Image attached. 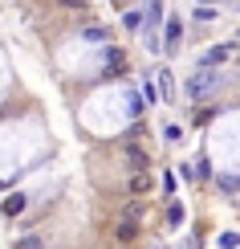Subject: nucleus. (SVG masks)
<instances>
[{"label":"nucleus","mask_w":240,"mask_h":249,"mask_svg":"<svg viewBox=\"0 0 240 249\" xmlns=\"http://www.w3.org/2000/svg\"><path fill=\"white\" fill-rule=\"evenodd\" d=\"M57 4H65V8H86V0H57Z\"/></svg>","instance_id":"4468645a"},{"label":"nucleus","mask_w":240,"mask_h":249,"mask_svg":"<svg viewBox=\"0 0 240 249\" xmlns=\"http://www.w3.org/2000/svg\"><path fill=\"white\" fill-rule=\"evenodd\" d=\"M16 249H45V241H41V237H20Z\"/></svg>","instance_id":"1a4fd4ad"},{"label":"nucleus","mask_w":240,"mask_h":249,"mask_svg":"<svg viewBox=\"0 0 240 249\" xmlns=\"http://www.w3.org/2000/svg\"><path fill=\"white\" fill-rule=\"evenodd\" d=\"M195 20H216V13L208 4H200V8H195Z\"/></svg>","instance_id":"ddd939ff"},{"label":"nucleus","mask_w":240,"mask_h":249,"mask_svg":"<svg viewBox=\"0 0 240 249\" xmlns=\"http://www.w3.org/2000/svg\"><path fill=\"white\" fill-rule=\"evenodd\" d=\"M167 221H171V225L183 221V209H179V204H171V209H167Z\"/></svg>","instance_id":"f8f14e48"},{"label":"nucleus","mask_w":240,"mask_h":249,"mask_svg":"<svg viewBox=\"0 0 240 249\" xmlns=\"http://www.w3.org/2000/svg\"><path fill=\"white\" fill-rule=\"evenodd\" d=\"M155 249H163V245H155Z\"/></svg>","instance_id":"a211bd4d"},{"label":"nucleus","mask_w":240,"mask_h":249,"mask_svg":"<svg viewBox=\"0 0 240 249\" xmlns=\"http://www.w3.org/2000/svg\"><path fill=\"white\" fill-rule=\"evenodd\" d=\"M0 192H4V180H0Z\"/></svg>","instance_id":"dca6fc26"},{"label":"nucleus","mask_w":240,"mask_h":249,"mask_svg":"<svg viewBox=\"0 0 240 249\" xmlns=\"http://www.w3.org/2000/svg\"><path fill=\"white\" fill-rule=\"evenodd\" d=\"M13 213H25V196H8L4 200V216H13Z\"/></svg>","instance_id":"0eeeda50"},{"label":"nucleus","mask_w":240,"mask_h":249,"mask_svg":"<svg viewBox=\"0 0 240 249\" xmlns=\"http://www.w3.org/2000/svg\"><path fill=\"white\" fill-rule=\"evenodd\" d=\"M155 82H159V98L163 102H175V78H171V70H159Z\"/></svg>","instance_id":"39448f33"},{"label":"nucleus","mask_w":240,"mask_h":249,"mask_svg":"<svg viewBox=\"0 0 240 249\" xmlns=\"http://www.w3.org/2000/svg\"><path fill=\"white\" fill-rule=\"evenodd\" d=\"M200 4H212V0H200Z\"/></svg>","instance_id":"f3484780"},{"label":"nucleus","mask_w":240,"mask_h":249,"mask_svg":"<svg viewBox=\"0 0 240 249\" xmlns=\"http://www.w3.org/2000/svg\"><path fill=\"white\" fill-rule=\"evenodd\" d=\"M122 151H127V163L134 172H147V147H143V143H127Z\"/></svg>","instance_id":"20e7f679"},{"label":"nucleus","mask_w":240,"mask_h":249,"mask_svg":"<svg viewBox=\"0 0 240 249\" xmlns=\"http://www.w3.org/2000/svg\"><path fill=\"white\" fill-rule=\"evenodd\" d=\"M216 90H220V74H216V70H200V74L187 78V98H192V102L212 98Z\"/></svg>","instance_id":"f257e3e1"},{"label":"nucleus","mask_w":240,"mask_h":249,"mask_svg":"<svg viewBox=\"0 0 240 249\" xmlns=\"http://www.w3.org/2000/svg\"><path fill=\"white\" fill-rule=\"evenodd\" d=\"M183 41V20H167V37L159 41V49H167V53H175Z\"/></svg>","instance_id":"7ed1b4c3"},{"label":"nucleus","mask_w":240,"mask_h":249,"mask_svg":"<svg viewBox=\"0 0 240 249\" xmlns=\"http://www.w3.org/2000/svg\"><path fill=\"white\" fill-rule=\"evenodd\" d=\"M127 188H130L134 196H143V192H151V188H155V184H151V172H134V176H130V184H127Z\"/></svg>","instance_id":"423d86ee"},{"label":"nucleus","mask_w":240,"mask_h":249,"mask_svg":"<svg viewBox=\"0 0 240 249\" xmlns=\"http://www.w3.org/2000/svg\"><path fill=\"white\" fill-rule=\"evenodd\" d=\"M122 25H127L130 33H139V29H143V17H139V13H127V20H122Z\"/></svg>","instance_id":"9b49d317"},{"label":"nucleus","mask_w":240,"mask_h":249,"mask_svg":"<svg viewBox=\"0 0 240 249\" xmlns=\"http://www.w3.org/2000/svg\"><path fill=\"white\" fill-rule=\"evenodd\" d=\"M224 188V196H236V176H220V180H216Z\"/></svg>","instance_id":"6e6552de"},{"label":"nucleus","mask_w":240,"mask_h":249,"mask_svg":"<svg viewBox=\"0 0 240 249\" xmlns=\"http://www.w3.org/2000/svg\"><path fill=\"white\" fill-rule=\"evenodd\" d=\"M232 53H236V41H228V45H212V49H208V53L200 57V66H204V70H212V66H224V61L232 57Z\"/></svg>","instance_id":"f03ea898"},{"label":"nucleus","mask_w":240,"mask_h":249,"mask_svg":"<svg viewBox=\"0 0 240 249\" xmlns=\"http://www.w3.org/2000/svg\"><path fill=\"white\" fill-rule=\"evenodd\" d=\"M114 4H118V8H122V4H130V0H114Z\"/></svg>","instance_id":"2eb2a0df"},{"label":"nucleus","mask_w":240,"mask_h":249,"mask_svg":"<svg viewBox=\"0 0 240 249\" xmlns=\"http://www.w3.org/2000/svg\"><path fill=\"white\" fill-rule=\"evenodd\" d=\"M81 33H86L90 41H106V29H98V25H86V29H81Z\"/></svg>","instance_id":"9d476101"}]
</instances>
